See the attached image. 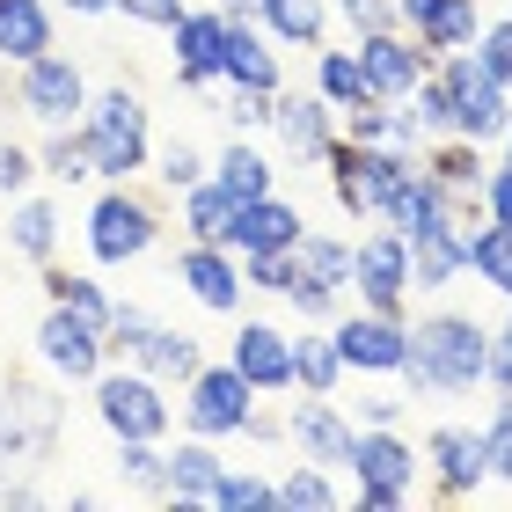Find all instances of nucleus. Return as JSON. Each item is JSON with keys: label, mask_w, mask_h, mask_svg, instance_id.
Listing matches in <instances>:
<instances>
[{"label": "nucleus", "mask_w": 512, "mask_h": 512, "mask_svg": "<svg viewBox=\"0 0 512 512\" xmlns=\"http://www.w3.org/2000/svg\"><path fill=\"white\" fill-rule=\"evenodd\" d=\"M395 381L410 388V403H454L491 388V322H476L469 308H425L410 322V359Z\"/></svg>", "instance_id": "1"}, {"label": "nucleus", "mask_w": 512, "mask_h": 512, "mask_svg": "<svg viewBox=\"0 0 512 512\" xmlns=\"http://www.w3.org/2000/svg\"><path fill=\"white\" fill-rule=\"evenodd\" d=\"M81 132H88V154H96V183H139L154 169V110L139 88H125V81L96 88Z\"/></svg>", "instance_id": "2"}, {"label": "nucleus", "mask_w": 512, "mask_h": 512, "mask_svg": "<svg viewBox=\"0 0 512 512\" xmlns=\"http://www.w3.org/2000/svg\"><path fill=\"white\" fill-rule=\"evenodd\" d=\"M322 169H330L337 213L352 220V227H366V220L388 213L395 191H403L417 169H425V154H410V147H366V139H337Z\"/></svg>", "instance_id": "3"}, {"label": "nucleus", "mask_w": 512, "mask_h": 512, "mask_svg": "<svg viewBox=\"0 0 512 512\" xmlns=\"http://www.w3.org/2000/svg\"><path fill=\"white\" fill-rule=\"evenodd\" d=\"M344 476H352V505H366V512H403L417 498V483H425V454L403 439V425H359Z\"/></svg>", "instance_id": "4"}, {"label": "nucleus", "mask_w": 512, "mask_h": 512, "mask_svg": "<svg viewBox=\"0 0 512 512\" xmlns=\"http://www.w3.org/2000/svg\"><path fill=\"white\" fill-rule=\"evenodd\" d=\"M88 403H96V425L110 439H169V425H176L169 381H154L147 366H125V359H110L88 381Z\"/></svg>", "instance_id": "5"}, {"label": "nucleus", "mask_w": 512, "mask_h": 512, "mask_svg": "<svg viewBox=\"0 0 512 512\" xmlns=\"http://www.w3.org/2000/svg\"><path fill=\"white\" fill-rule=\"evenodd\" d=\"M81 235H88V256H96L103 271H118V264H139L154 242H161V205L139 191V183H103L96 198H88V220H81Z\"/></svg>", "instance_id": "6"}, {"label": "nucleus", "mask_w": 512, "mask_h": 512, "mask_svg": "<svg viewBox=\"0 0 512 512\" xmlns=\"http://www.w3.org/2000/svg\"><path fill=\"white\" fill-rule=\"evenodd\" d=\"M439 81H447V96H454V139L498 147L505 125H512V88L476 59V44L469 52H439Z\"/></svg>", "instance_id": "7"}, {"label": "nucleus", "mask_w": 512, "mask_h": 512, "mask_svg": "<svg viewBox=\"0 0 512 512\" xmlns=\"http://www.w3.org/2000/svg\"><path fill=\"white\" fill-rule=\"evenodd\" d=\"M256 403H264V388H256L235 359H205L198 374L183 381V432H198V439H242Z\"/></svg>", "instance_id": "8"}, {"label": "nucleus", "mask_w": 512, "mask_h": 512, "mask_svg": "<svg viewBox=\"0 0 512 512\" xmlns=\"http://www.w3.org/2000/svg\"><path fill=\"white\" fill-rule=\"evenodd\" d=\"M352 300L381 315H410L417 278H410V235H395L388 220H374L366 235H352Z\"/></svg>", "instance_id": "9"}, {"label": "nucleus", "mask_w": 512, "mask_h": 512, "mask_svg": "<svg viewBox=\"0 0 512 512\" xmlns=\"http://www.w3.org/2000/svg\"><path fill=\"white\" fill-rule=\"evenodd\" d=\"M88 74H81V59L74 52H37V59H22L15 66V103L30 110V125L37 132H52V125H81L88 118Z\"/></svg>", "instance_id": "10"}, {"label": "nucleus", "mask_w": 512, "mask_h": 512, "mask_svg": "<svg viewBox=\"0 0 512 512\" xmlns=\"http://www.w3.org/2000/svg\"><path fill=\"white\" fill-rule=\"evenodd\" d=\"M37 366H44L52 381H81V388H88V381L110 366V330L52 300V308H44V322H37Z\"/></svg>", "instance_id": "11"}, {"label": "nucleus", "mask_w": 512, "mask_h": 512, "mask_svg": "<svg viewBox=\"0 0 512 512\" xmlns=\"http://www.w3.org/2000/svg\"><path fill=\"white\" fill-rule=\"evenodd\" d=\"M330 330H337V352H344L352 374H366V381L403 374V359H410V315H381V308H359V300H352Z\"/></svg>", "instance_id": "12"}, {"label": "nucleus", "mask_w": 512, "mask_h": 512, "mask_svg": "<svg viewBox=\"0 0 512 512\" xmlns=\"http://www.w3.org/2000/svg\"><path fill=\"white\" fill-rule=\"evenodd\" d=\"M271 139L300 161V169H322L330 147L344 139V110L322 96V88H308V96H300V88H278L271 96Z\"/></svg>", "instance_id": "13"}, {"label": "nucleus", "mask_w": 512, "mask_h": 512, "mask_svg": "<svg viewBox=\"0 0 512 512\" xmlns=\"http://www.w3.org/2000/svg\"><path fill=\"white\" fill-rule=\"evenodd\" d=\"M491 483V454H483V425H432L425 432V491L432 498H476Z\"/></svg>", "instance_id": "14"}, {"label": "nucleus", "mask_w": 512, "mask_h": 512, "mask_svg": "<svg viewBox=\"0 0 512 512\" xmlns=\"http://www.w3.org/2000/svg\"><path fill=\"white\" fill-rule=\"evenodd\" d=\"M176 286L191 293L205 315H242V300H249L242 249H220V242H183V249H176Z\"/></svg>", "instance_id": "15"}, {"label": "nucleus", "mask_w": 512, "mask_h": 512, "mask_svg": "<svg viewBox=\"0 0 512 512\" xmlns=\"http://www.w3.org/2000/svg\"><path fill=\"white\" fill-rule=\"evenodd\" d=\"M227 37H235V15L220 8H191L169 30V52H176V88L183 96H205L220 88V66H227Z\"/></svg>", "instance_id": "16"}, {"label": "nucleus", "mask_w": 512, "mask_h": 512, "mask_svg": "<svg viewBox=\"0 0 512 512\" xmlns=\"http://www.w3.org/2000/svg\"><path fill=\"white\" fill-rule=\"evenodd\" d=\"M286 432H293V454L344 469V461H352V439H359V417L344 410L337 395H293L286 403Z\"/></svg>", "instance_id": "17"}, {"label": "nucleus", "mask_w": 512, "mask_h": 512, "mask_svg": "<svg viewBox=\"0 0 512 512\" xmlns=\"http://www.w3.org/2000/svg\"><path fill=\"white\" fill-rule=\"evenodd\" d=\"M352 44H359V66H366V81H374V96H388V103H403L439 66V52H425L403 22H395V30H374V37H352Z\"/></svg>", "instance_id": "18"}, {"label": "nucleus", "mask_w": 512, "mask_h": 512, "mask_svg": "<svg viewBox=\"0 0 512 512\" xmlns=\"http://www.w3.org/2000/svg\"><path fill=\"white\" fill-rule=\"evenodd\" d=\"M227 359H235L264 395H293V330H278L271 315H235Z\"/></svg>", "instance_id": "19"}, {"label": "nucleus", "mask_w": 512, "mask_h": 512, "mask_svg": "<svg viewBox=\"0 0 512 512\" xmlns=\"http://www.w3.org/2000/svg\"><path fill=\"white\" fill-rule=\"evenodd\" d=\"M59 439V403L44 388H0V461H37Z\"/></svg>", "instance_id": "20"}, {"label": "nucleus", "mask_w": 512, "mask_h": 512, "mask_svg": "<svg viewBox=\"0 0 512 512\" xmlns=\"http://www.w3.org/2000/svg\"><path fill=\"white\" fill-rule=\"evenodd\" d=\"M395 15H403V30L425 44V52H469L483 37V0H395Z\"/></svg>", "instance_id": "21"}, {"label": "nucleus", "mask_w": 512, "mask_h": 512, "mask_svg": "<svg viewBox=\"0 0 512 512\" xmlns=\"http://www.w3.org/2000/svg\"><path fill=\"white\" fill-rule=\"evenodd\" d=\"M220 88H256V96H278V88H286V66H278V44H271L264 22H235Z\"/></svg>", "instance_id": "22"}, {"label": "nucleus", "mask_w": 512, "mask_h": 512, "mask_svg": "<svg viewBox=\"0 0 512 512\" xmlns=\"http://www.w3.org/2000/svg\"><path fill=\"white\" fill-rule=\"evenodd\" d=\"M352 381V366L337 352V330L330 322H300L293 330V395H337Z\"/></svg>", "instance_id": "23"}, {"label": "nucleus", "mask_w": 512, "mask_h": 512, "mask_svg": "<svg viewBox=\"0 0 512 512\" xmlns=\"http://www.w3.org/2000/svg\"><path fill=\"white\" fill-rule=\"evenodd\" d=\"M220 439H198V432H183L176 447H169V483H161V498L169 505H213V483H220Z\"/></svg>", "instance_id": "24"}, {"label": "nucleus", "mask_w": 512, "mask_h": 512, "mask_svg": "<svg viewBox=\"0 0 512 512\" xmlns=\"http://www.w3.org/2000/svg\"><path fill=\"white\" fill-rule=\"evenodd\" d=\"M256 22L271 30L278 52H322L337 8H330V0H256Z\"/></svg>", "instance_id": "25"}, {"label": "nucleus", "mask_w": 512, "mask_h": 512, "mask_svg": "<svg viewBox=\"0 0 512 512\" xmlns=\"http://www.w3.org/2000/svg\"><path fill=\"white\" fill-rule=\"evenodd\" d=\"M59 44V0H0V66H22Z\"/></svg>", "instance_id": "26"}, {"label": "nucleus", "mask_w": 512, "mask_h": 512, "mask_svg": "<svg viewBox=\"0 0 512 512\" xmlns=\"http://www.w3.org/2000/svg\"><path fill=\"white\" fill-rule=\"evenodd\" d=\"M300 235H308V213H300L293 198H249L242 220H235V249L256 256V249H300Z\"/></svg>", "instance_id": "27"}, {"label": "nucleus", "mask_w": 512, "mask_h": 512, "mask_svg": "<svg viewBox=\"0 0 512 512\" xmlns=\"http://www.w3.org/2000/svg\"><path fill=\"white\" fill-rule=\"evenodd\" d=\"M183 205V242H220V249H235V220H242V198L227 191V183H191V191L176 198Z\"/></svg>", "instance_id": "28"}, {"label": "nucleus", "mask_w": 512, "mask_h": 512, "mask_svg": "<svg viewBox=\"0 0 512 512\" xmlns=\"http://www.w3.org/2000/svg\"><path fill=\"white\" fill-rule=\"evenodd\" d=\"M213 183H227L242 205L249 198H271L278 191V161L256 147V139H242V132H227V147L213 154Z\"/></svg>", "instance_id": "29"}, {"label": "nucleus", "mask_w": 512, "mask_h": 512, "mask_svg": "<svg viewBox=\"0 0 512 512\" xmlns=\"http://www.w3.org/2000/svg\"><path fill=\"white\" fill-rule=\"evenodd\" d=\"M410 278H417V293H447V286H461V278H469L461 220L439 227V235H417V242H410Z\"/></svg>", "instance_id": "30"}, {"label": "nucleus", "mask_w": 512, "mask_h": 512, "mask_svg": "<svg viewBox=\"0 0 512 512\" xmlns=\"http://www.w3.org/2000/svg\"><path fill=\"white\" fill-rule=\"evenodd\" d=\"M461 249H469V271L483 278V286L512 300V227L491 220V213H476V220H461Z\"/></svg>", "instance_id": "31"}, {"label": "nucleus", "mask_w": 512, "mask_h": 512, "mask_svg": "<svg viewBox=\"0 0 512 512\" xmlns=\"http://www.w3.org/2000/svg\"><path fill=\"white\" fill-rule=\"evenodd\" d=\"M8 249L22 264H52L59 256V205L52 198H8Z\"/></svg>", "instance_id": "32"}, {"label": "nucleus", "mask_w": 512, "mask_h": 512, "mask_svg": "<svg viewBox=\"0 0 512 512\" xmlns=\"http://www.w3.org/2000/svg\"><path fill=\"white\" fill-rule=\"evenodd\" d=\"M330 505H352V491L337 483L330 461H308L300 454L286 476H278V512H330Z\"/></svg>", "instance_id": "33"}, {"label": "nucleus", "mask_w": 512, "mask_h": 512, "mask_svg": "<svg viewBox=\"0 0 512 512\" xmlns=\"http://www.w3.org/2000/svg\"><path fill=\"white\" fill-rule=\"evenodd\" d=\"M44 300H59V308L103 322V330H110V322H118V308H125V300L110 293L96 271H59V264H44Z\"/></svg>", "instance_id": "34"}, {"label": "nucleus", "mask_w": 512, "mask_h": 512, "mask_svg": "<svg viewBox=\"0 0 512 512\" xmlns=\"http://www.w3.org/2000/svg\"><path fill=\"white\" fill-rule=\"evenodd\" d=\"M425 169L447 183L454 198H483V176H491V147H476V139H432V147H425Z\"/></svg>", "instance_id": "35"}, {"label": "nucleus", "mask_w": 512, "mask_h": 512, "mask_svg": "<svg viewBox=\"0 0 512 512\" xmlns=\"http://www.w3.org/2000/svg\"><path fill=\"white\" fill-rule=\"evenodd\" d=\"M37 161H44V183H59V191L96 183V154H88V132L81 125H52L37 139Z\"/></svg>", "instance_id": "36"}, {"label": "nucleus", "mask_w": 512, "mask_h": 512, "mask_svg": "<svg viewBox=\"0 0 512 512\" xmlns=\"http://www.w3.org/2000/svg\"><path fill=\"white\" fill-rule=\"evenodd\" d=\"M132 366H147L154 381H169V388H183V381H191L198 366H205V344H198L191 330H169V322H154V337L139 344V359H132Z\"/></svg>", "instance_id": "37"}, {"label": "nucleus", "mask_w": 512, "mask_h": 512, "mask_svg": "<svg viewBox=\"0 0 512 512\" xmlns=\"http://www.w3.org/2000/svg\"><path fill=\"white\" fill-rule=\"evenodd\" d=\"M315 88L337 110H352V103L374 96V81H366V66H359V44H322V52H315Z\"/></svg>", "instance_id": "38"}, {"label": "nucleus", "mask_w": 512, "mask_h": 512, "mask_svg": "<svg viewBox=\"0 0 512 512\" xmlns=\"http://www.w3.org/2000/svg\"><path fill=\"white\" fill-rule=\"evenodd\" d=\"M286 308L300 322H337L344 308H352V286H337V278H322V271H300L286 286Z\"/></svg>", "instance_id": "39"}, {"label": "nucleus", "mask_w": 512, "mask_h": 512, "mask_svg": "<svg viewBox=\"0 0 512 512\" xmlns=\"http://www.w3.org/2000/svg\"><path fill=\"white\" fill-rule=\"evenodd\" d=\"M118 483H132V491H147V498H161V483H169V447L161 439H118Z\"/></svg>", "instance_id": "40"}, {"label": "nucleus", "mask_w": 512, "mask_h": 512, "mask_svg": "<svg viewBox=\"0 0 512 512\" xmlns=\"http://www.w3.org/2000/svg\"><path fill=\"white\" fill-rule=\"evenodd\" d=\"M213 505L220 512H278V483L271 476H256V469H235L227 461L220 483H213Z\"/></svg>", "instance_id": "41"}, {"label": "nucleus", "mask_w": 512, "mask_h": 512, "mask_svg": "<svg viewBox=\"0 0 512 512\" xmlns=\"http://www.w3.org/2000/svg\"><path fill=\"white\" fill-rule=\"evenodd\" d=\"M403 110L417 118L425 147H432V139H454V96H447V81H439V66H432V74H425V81H417L410 96H403Z\"/></svg>", "instance_id": "42"}, {"label": "nucleus", "mask_w": 512, "mask_h": 512, "mask_svg": "<svg viewBox=\"0 0 512 512\" xmlns=\"http://www.w3.org/2000/svg\"><path fill=\"white\" fill-rule=\"evenodd\" d=\"M154 176H161V191H169V198H183L191 183L213 176V154L191 147V139H169V147H154Z\"/></svg>", "instance_id": "43"}, {"label": "nucleus", "mask_w": 512, "mask_h": 512, "mask_svg": "<svg viewBox=\"0 0 512 512\" xmlns=\"http://www.w3.org/2000/svg\"><path fill=\"white\" fill-rule=\"evenodd\" d=\"M300 271H322V278H337V286H352V235L308 227V235H300Z\"/></svg>", "instance_id": "44"}, {"label": "nucleus", "mask_w": 512, "mask_h": 512, "mask_svg": "<svg viewBox=\"0 0 512 512\" xmlns=\"http://www.w3.org/2000/svg\"><path fill=\"white\" fill-rule=\"evenodd\" d=\"M242 278H249V293L286 300V286L300 278V249H256V256H242Z\"/></svg>", "instance_id": "45"}, {"label": "nucleus", "mask_w": 512, "mask_h": 512, "mask_svg": "<svg viewBox=\"0 0 512 512\" xmlns=\"http://www.w3.org/2000/svg\"><path fill=\"white\" fill-rule=\"evenodd\" d=\"M44 183V161L30 139H0V198H30Z\"/></svg>", "instance_id": "46"}, {"label": "nucleus", "mask_w": 512, "mask_h": 512, "mask_svg": "<svg viewBox=\"0 0 512 512\" xmlns=\"http://www.w3.org/2000/svg\"><path fill=\"white\" fill-rule=\"evenodd\" d=\"M220 125L242 132V139L271 132V96H256V88H220Z\"/></svg>", "instance_id": "47"}, {"label": "nucleus", "mask_w": 512, "mask_h": 512, "mask_svg": "<svg viewBox=\"0 0 512 512\" xmlns=\"http://www.w3.org/2000/svg\"><path fill=\"white\" fill-rule=\"evenodd\" d=\"M483 454H491V483H512V395L483 410Z\"/></svg>", "instance_id": "48"}, {"label": "nucleus", "mask_w": 512, "mask_h": 512, "mask_svg": "<svg viewBox=\"0 0 512 512\" xmlns=\"http://www.w3.org/2000/svg\"><path fill=\"white\" fill-rule=\"evenodd\" d=\"M147 337H154V315L139 308V300H125V308H118V322H110V359H125V366H132Z\"/></svg>", "instance_id": "49"}, {"label": "nucleus", "mask_w": 512, "mask_h": 512, "mask_svg": "<svg viewBox=\"0 0 512 512\" xmlns=\"http://www.w3.org/2000/svg\"><path fill=\"white\" fill-rule=\"evenodd\" d=\"M330 8H337V22L352 37H374V30H395V22H403V15H395V0H330Z\"/></svg>", "instance_id": "50"}, {"label": "nucleus", "mask_w": 512, "mask_h": 512, "mask_svg": "<svg viewBox=\"0 0 512 512\" xmlns=\"http://www.w3.org/2000/svg\"><path fill=\"white\" fill-rule=\"evenodd\" d=\"M118 15L139 22V30H161V37H169L176 22L191 15V0H118Z\"/></svg>", "instance_id": "51"}, {"label": "nucleus", "mask_w": 512, "mask_h": 512, "mask_svg": "<svg viewBox=\"0 0 512 512\" xmlns=\"http://www.w3.org/2000/svg\"><path fill=\"white\" fill-rule=\"evenodd\" d=\"M476 59H483V66H491V74L512 88V15L483 22V37H476Z\"/></svg>", "instance_id": "52"}, {"label": "nucleus", "mask_w": 512, "mask_h": 512, "mask_svg": "<svg viewBox=\"0 0 512 512\" xmlns=\"http://www.w3.org/2000/svg\"><path fill=\"white\" fill-rule=\"evenodd\" d=\"M483 213L512 227V154H498V161H491V176H483Z\"/></svg>", "instance_id": "53"}, {"label": "nucleus", "mask_w": 512, "mask_h": 512, "mask_svg": "<svg viewBox=\"0 0 512 512\" xmlns=\"http://www.w3.org/2000/svg\"><path fill=\"white\" fill-rule=\"evenodd\" d=\"M491 388L512 395V300H505V322L491 330Z\"/></svg>", "instance_id": "54"}, {"label": "nucleus", "mask_w": 512, "mask_h": 512, "mask_svg": "<svg viewBox=\"0 0 512 512\" xmlns=\"http://www.w3.org/2000/svg\"><path fill=\"white\" fill-rule=\"evenodd\" d=\"M410 417V395H359V425H403Z\"/></svg>", "instance_id": "55"}, {"label": "nucleus", "mask_w": 512, "mask_h": 512, "mask_svg": "<svg viewBox=\"0 0 512 512\" xmlns=\"http://www.w3.org/2000/svg\"><path fill=\"white\" fill-rule=\"evenodd\" d=\"M242 439H249V447H278V439H293V432H286V410H264V403H256L249 425H242Z\"/></svg>", "instance_id": "56"}, {"label": "nucleus", "mask_w": 512, "mask_h": 512, "mask_svg": "<svg viewBox=\"0 0 512 512\" xmlns=\"http://www.w3.org/2000/svg\"><path fill=\"white\" fill-rule=\"evenodd\" d=\"M66 15H118V0H59Z\"/></svg>", "instance_id": "57"}, {"label": "nucleus", "mask_w": 512, "mask_h": 512, "mask_svg": "<svg viewBox=\"0 0 512 512\" xmlns=\"http://www.w3.org/2000/svg\"><path fill=\"white\" fill-rule=\"evenodd\" d=\"M220 15H235V22H256V0H213Z\"/></svg>", "instance_id": "58"}, {"label": "nucleus", "mask_w": 512, "mask_h": 512, "mask_svg": "<svg viewBox=\"0 0 512 512\" xmlns=\"http://www.w3.org/2000/svg\"><path fill=\"white\" fill-rule=\"evenodd\" d=\"M498 147H505V154H512V125H505V139H498Z\"/></svg>", "instance_id": "59"}]
</instances>
